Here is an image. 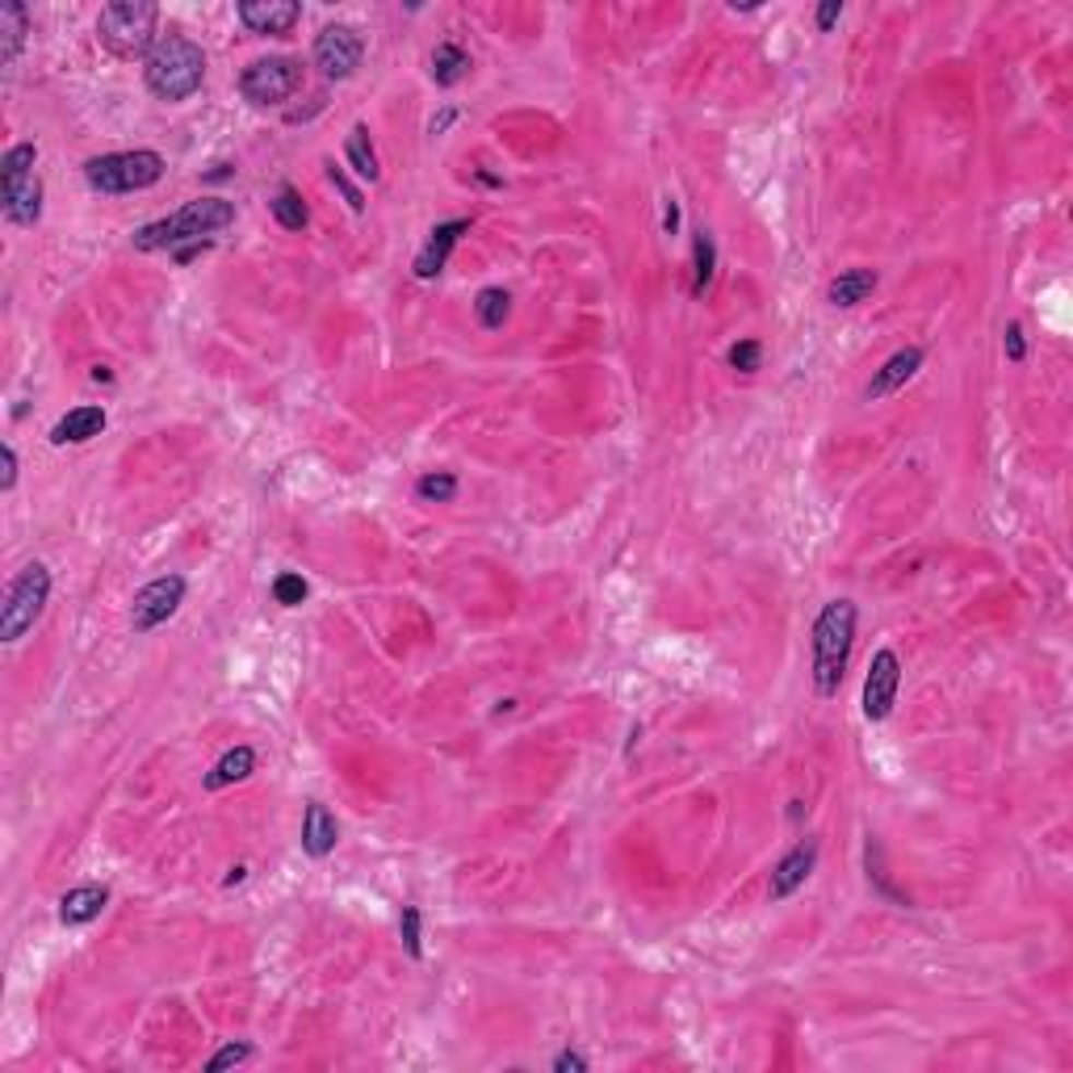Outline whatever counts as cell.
Here are the masks:
<instances>
[{
    "label": "cell",
    "instance_id": "obj_17",
    "mask_svg": "<svg viewBox=\"0 0 1073 1073\" xmlns=\"http://www.w3.org/2000/svg\"><path fill=\"white\" fill-rule=\"evenodd\" d=\"M105 432V411L101 407H72L63 420L50 428V445H89Z\"/></svg>",
    "mask_w": 1073,
    "mask_h": 1073
},
{
    "label": "cell",
    "instance_id": "obj_35",
    "mask_svg": "<svg viewBox=\"0 0 1073 1073\" xmlns=\"http://www.w3.org/2000/svg\"><path fill=\"white\" fill-rule=\"evenodd\" d=\"M553 1070H558V1073H587V1057H583V1052H571V1049L558 1052V1057H553Z\"/></svg>",
    "mask_w": 1073,
    "mask_h": 1073
},
{
    "label": "cell",
    "instance_id": "obj_4",
    "mask_svg": "<svg viewBox=\"0 0 1073 1073\" xmlns=\"http://www.w3.org/2000/svg\"><path fill=\"white\" fill-rule=\"evenodd\" d=\"M155 22H160V9L148 4V0H114V4L101 9L97 38L114 59H139V55L148 59L151 47L160 43Z\"/></svg>",
    "mask_w": 1073,
    "mask_h": 1073
},
{
    "label": "cell",
    "instance_id": "obj_34",
    "mask_svg": "<svg viewBox=\"0 0 1073 1073\" xmlns=\"http://www.w3.org/2000/svg\"><path fill=\"white\" fill-rule=\"evenodd\" d=\"M0 466H4V475H0V491L9 495V491L18 487V450H13V445H0Z\"/></svg>",
    "mask_w": 1073,
    "mask_h": 1073
},
{
    "label": "cell",
    "instance_id": "obj_19",
    "mask_svg": "<svg viewBox=\"0 0 1073 1073\" xmlns=\"http://www.w3.org/2000/svg\"><path fill=\"white\" fill-rule=\"evenodd\" d=\"M25 34H30V13L25 4H0V63L13 68L18 55L25 47Z\"/></svg>",
    "mask_w": 1073,
    "mask_h": 1073
},
{
    "label": "cell",
    "instance_id": "obj_22",
    "mask_svg": "<svg viewBox=\"0 0 1073 1073\" xmlns=\"http://www.w3.org/2000/svg\"><path fill=\"white\" fill-rule=\"evenodd\" d=\"M470 50L457 47V43H441V47L432 50V80L441 84V89H453V84H462L466 75H470Z\"/></svg>",
    "mask_w": 1073,
    "mask_h": 1073
},
{
    "label": "cell",
    "instance_id": "obj_32",
    "mask_svg": "<svg viewBox=\"0 0 1073 1073\" xmlns=\"http://www.w3.org/2000/svg\"><path fill=\"white\" fill-rule=\"evenodd\" d=\"M327 176H331V185H336V189L345 194V201H349L352 210L361 214V210H365V198H361V189H357V185H352L349 176H345V168H336V164H327Z\"/></svg>",
    "mask_w": 1073,
    "mask_h": 1073
},
{
    "label": "cell",
    "instance_id": "obj_28",
    "mask_svg": "<svg viewBox=\"0 0 1073 1073\" xmlns=\"http://www.w3.org/2000/svg\"><path fill=\"white\" fill-rule=\"evenodd\" d=\"M273 599L281 608H299L302 599H306V579L302 574H277L273 579Z\"/></svg>",
    "mask_w": 1073,
    "mask_h": 1073
},
{
    "label": "cell",
    "instance_id": "obj_26",
    "mask_svg": "<svg viewBox=\"0 0 1073 1073\" xmlns=\"http://www.w3.org/2000/svg\"><path fill=\"white\" fill-rule=\"evenodd\" d=\"M345 151H349V164L357 176H365V180H377V176H382V168H377V151H374V143H370V130H365V126H352L349 148Z\"/></svg>",
    "mask_w": 1073,
    "mask_h": 1073
},
{
    "label": "cell",
    "instance_id": "obj_30",
    "mask_svg": "<svg viewBox=\"0 0 1073 1073\" xmlns=\"http://www.w3.org/2000/svg\"><path fill=\"white\" fill-rule=\"evenodd\" d=\"M399 931H403V944H407V956H411V960H420L424 948H420V910H416V906H403Z\"/></svg>",
    "mask_w": 1073,
    "mask_h": 1073
},
{
    "label": "cell",
    "instance_id": "obj_7",
    "mask_svg": "<svg viewBox=\"0 0 1073 1073\" xmlns=\"http://www.w3.org/2000/svg\"><path fill=\"white\" fill-rule=\"evenodd\" d=\"M50 599V571L43 562H30L18 571V579L9 583V596L0 608V642H22L25 629H34V621L43 617Z\"/></svg>",
    "mask_w": 1073,
    "mask_h": 1073
},
{
    "label": "cell",
    "instance_id": "obj_27",
    "mask_svg": "<svg viewBox=\"0 0 1073 1073\" xmlns=\"http://www.w3.org/2000/svg\"><path fill=\"white\" fill-rule=\"evenodd\" d=\"M416 495L424 503H450L457 495V478L445 475V470H436V475H420L416 482Z\"/></svg>",
    "mask_w": 1073,
    "mask_h": 1073
},
{
    "label": "cell",
    "instance_id": "obj_24",
    "mask_svg": "<svg viewBox=\"0 0 1073 1073\" xmlns=\"http://www.w3.org/2000/svg\"><path fill=\"white\" fill-rule=\"evenodd\" d=\"M475 315L487 331H495V327H503L508 324V315H512V294L500 290V285H487V290L475 299Z\"/></svg>",
    "mask_w": 1073,
    "mask_h": 1073
},
{
    "label": "cell",
    "instance_id": "obj_37",
    "mask_svg": "<svg viewBox=\"0 0 1073 1073\" xmlns=\"http://www.w3.org/2000/svg\"><path fill=\"white\" fill-rule=\"evenodd\" d=\"M839 18H843V0H826L823 9H818V30L826 34V30L839 22Z\"/></svg>",
    "mask_w": 1073,
    "mask_h": 1073
},
{
    "label": "cell",
    "instance_id": "obj_33",
    "mask_svg": "<svg viewBox=\"0 0 1073 1073\" xmlns=\"http://www.w3.org/2000/svg\"><path fill=\"white\" fill-rule=\"evenodd\" d=\"M1002 349H1006V361H1024L1027 357V336H1024V324H1011L1006 327V336H1002Z\"/></svg>",
    "mask_w": 1073,
    "mask_h": 1073
},
{
    "label": "cell",
    "instance_id": "obj_1",
    "mask_svg": "<svg viewBox=\"0 0 1073 1073\" xmlns=\"http://www.w3.org/2000/svg\"><path fill=\"white\" fill-rule=\"evenodd\" d=\"M143 80L160 101H189L206 80V55L185 34H160L143 59Z\"/></svg>",
    "mask_w": 1073,
    "mask_h": 1073
},
{
    "label": "cell",
    "instance_id": "obj_6",
    "mask_svg": "<svg viewBox=\"0 0 1073 1073\" xmlns=\"http://www.w3.org/2000/svg\"><path fill=\"white\" fill-rule=\"evenodd\" d=\"M160 176H164V155L148 148L109 151L84 164V180L97 194H139V189H151Z\"/></svg>",
    "mask_w": 1073,
    "mask_h": 1073
},
{
    "label": "cell",
    "instance_id": "obj_5",
    "mask_svg": "<svg viewBox=\"0 0 1073 1073\" xmlns=\"http://www.w3.org/2000/svg\"><path fill=\"white\" fill-rule=\"evenodd\" d=\"M34 164H38L34 143H13L0 160V198H4L9 223L18 226H34L43 214V180L34 173Z\"/></svg>",
    "mask_w": 1073,
    "mask_h": 1073
},
{
    "label": "cell",
    "instance_id": "obj_21",
    "mask_svg": "<svg viewBox=\"0 0 1073 1073\" xmlns=\"http://www.w3.org/2000/svg\"><path fill=\"white\" fill-rule=\"evenodd\" d=\"M252 772H256V750H252V747H231L223 759H219V763L206 772V789H210V793H219V789H226V784L248 780Z\"/></svg>",
    "mask_w": 1073,
    "mask_h": 1073
},
{
    "label": "cell",
    "instance_id": "obj_25",
    "mask_svg": "<svg viewBox=\"0 0 1073 1073\" xmlns=\"http://www.w3.org/2000/svg\"><path fill=\"white\" fill-rule=\"evenodd\" d=\"M692 265H697L692 294L704 299V290L713 285V269H718V248H713V235H709V231H697V235H692Z\"/></svg>",
    "mask_w": 1073,
    "mask_h": 1073
},
{
    "label": "cell",
    "instance_id": "obj_2",
    "mask_svg": "<svg viewBox=\"0 0 1073 1073\" xmlns=\"http://www.w3.org/2000/svg\"><path fill=\"white\" fill-rule=\"evenodd\" d=\"M855 621H860V613L851 599H830L814 621V688H818V697H835L843 675H848Z\"/></svg>",
    "mask_w": 1073,
    "mask_h": 1073
},
{
    "label": "cell",
    "instance_id": "obj_36",
    "mask_svg": "<svg viewBox=\"0 0 1073 1073\" xmlns=\"http://www.w3.org/2000/svg\"><path fill=\"white\" fill-rule=\"evenodd\" d=\"M214 248V240H194V244H180V248H173V260L176 265H189V260H198L201 252H210Z\"/></svg>",
    "mask_w": 1073,
    "mask_h": 1073
},
{
    "label": "cell",
    "instance_id": "obj_13",
    "mask_svg": "<svg viewBox=\"0 0 1073 1073\" xmlns=\"http://www.w3.org/2000/svg\"><path fill=\"white\" fill-rule=\"evenodd\" d=\"M814 864H818V839H801L797 848L789 851V855H784V860L772 868V880H768V894H772V901L793 898L801 885L809 880Z\"/></svg>",
    "mask_w": 1073,
    "mask_h": 1073
},
{
    "label": "cell",
    "instance_id": "obj_39",
    "mask_svg": "<svg viewBox=\"0 0 1073 1073\" xmlns=\"http://www.w3.org/2000/svg\"><path fill=\"white\" fill-rule=\"evenodd\" d=\"M453 118H457V114H453V109H445V114H441V118H432V135H441V130H445V126H450Z\"/></svg>",
    "mask_w": 1073,
    "mask_h": 1073
},
{
    "label": "cell",
    "instance_id": "obj_15",
    "mask_svg": "<svg viewBox=\"0 0 1073 1073\" xmlns=\"http://www.w3.org/2000/svg\"><path fill=\"white\" fill-rule=\"evenodd\" d=\"M923 370V349L919 345H910V349H898L880 370L873 374V382L864 386V399L868 403H876V399H885V395H894V390H901L910 377L919 374Z\"/></svg>",
    "mask_w": 1073,
    "mask_h": 1073
},
{
    "label": "cell",
    "instance_id": "obj_20",
    "mask_svg": "<svg viewBox=\"0 0 1073 1073\" xmlns=\"http://www.w3.org/2000/svg\"><path fill=\"white\" fill-rule=\"evenodd\" d=\"M876 281H880V277H876L873 269H848V273H839L830 285H826V299H830V306L851 311V306H860V302L873 294Z\"/></svg>",
    "mask_w": 1073,
    "mask_h": 1073
},
{
    "label": "cell",
    "instance_id": "obj_11",
    "mask_svg": "<svg viewBox=\"0 0 1073 1073\" xmlns=\"http://www.w3.org/2000/svg\"><path fill=\"white\" fill-rule=\"evenodd\" d=\"M898 688H901V658L894 650H876L873 663H868V675H864V692H860V704H864V718L868 722H885L898 704Z\"/></svg>",
    "mask_w": 1073,
    "mask_h": 1073
},
{
    "label": "cell",
    "instance_id": "obj_8",
    "mask_svg": "<svg viewBox=\"0 0 1073 1073\" xmlns=\"http://www.w3.org/2000/svg\"><path fill=\"white\" fill-rule=\"evenodd\" d=\"M302 89V63L290 55H269V59H256L240 75V93L252 105H281Z\"/></svg>",
    "mask_w": 1073,
    "mask_h": 1073
},
{
    "label": "cell",
    "instance_id": "obj_23",
    "mask_svg": "<svg viewBox=\"0 0 1073 1073\" xmlns=\"http://www.w3.org/2000/svg\"><path fill=\"white\" fill-rule=\"evenodd\" d=\"M269 210H273V219L285 226V231H302L306 219H311V214H306V201H302V194L294 185H281L273 198H269Z\"/></svg>",
    "mask_w": 1073,
    "mask_h": 1073
},
{
    "label": "cell",
    "instance_id": "obj_9",
    "mask_svg": "<svg viewBox=\"0 0 1073 1073\" xmlns=\"http://www.w3.org/2000/svg\"><path fill=\"white\" fill-rule=\"evenodd\" d=\"M311 55H315V68H319L327 80H349V75H357L361 59H365V38L345 22L324 25V30L315 34V50H311Z\"/></svg>",
    "mask_w": 1073,
    "mask_h": 1073
},
{
    "label": "cell",
    "instance_id": "obj_10",
    "mask_svg": "<svg viewBox=\"0 0 1073 1073\" xmlns=\"http://www.w3.org/2000/svg\"><path fill=\"white\" fill-rule=\"evenodd\" d=\"M185 604V579L180 574H160L148 587H139L130 599V629L135 633H151L164 621H173L176 608Z\"/></svg>",
    "mask_w": 1073,
    "mask_h": 1073
},
{
    "label": "cell",
    "instance_id": "obj_31",
    "mask_svg": "<svg viewBox=\"0 0 1073 1073\" xmlns=\"http://www.w3.org/2000/svg\"><path fill=\"white\" fill-rule=\"evenodd\" d=\"M244 1061H252V1045H223V1049L206 1061V1070L219 1073V1070H231V1065H244Z\"/></svg>",
    "mask_w": 1073,
    "mask_h": 1073
},
{
    "label": "cell",
    "instance_id": "obj_40",
    "mask_svg": "<svg viewBox=\"0 0 1073 1073\" xmlns=\"http://www.w3.org/2000/svg\"><path fill=\"white\" fill-rule=\"evenodd\" d=\"M244 873H248V868H231V876H226V889H231V885H240V880H244Z\"/></svg>",
    "mask_w": 1073,
    "mask_h": 1073
},
{
    "label": "cell",
    "instance_id": "obj_16",
    "mask_svg": "<svg viewBox=\"0 0 1073 1073\" xmlns=\"http://www.w3.org/2000/svg\"><path fill=\"white\" fill-rule=\"evenodd\" d=\"M336 839H340V826L331 818V809H327L324 801H311L306 805V818H302V851L311 860H324V855L336 851Z\"/></svg>",
    "mask_w": 1073,
    "mask_h": 1073
},
{
    "label": "cell",
    "instance_id": "obj_14",
    "mask_svg": "<svg viewBox=\"0 0 1073 1073\" xmlns=\"http://www.w3.org/2000/svg\"><path fill=\"white\" fill-rule=\"evenodd\" d=\"M302 9L294 0H244L240 4V22L252 34H290L299 25Z\"/></svg>",
    "mask_w": 1073,
    "mask_h": 1073
},
{
    "label": "cell",
    "instance_id": "obj_29",
    "mask_svg": "<svg viewBox=\"0 0 1073 1073\" xmlns=\"http://www.w3.org/2000/svg\"><path fill=\"white\" fill-rule=\"evenodd\" d=\"M759 361H763V345H759V340H738V345L730 349V365H734L738 374H755Z\"/></svg>",
    "mask_w": 1073,
    "mask_h": 1073
},
{
    "label": "cell",
    "instance_id": "obj_3",
    "mask_svg": "<svg viewBox=\"0 0 1073 1073\" xmlns=\"http://www.w3.org/2000/svg\"><path fill=\"white\" fill-rule=\"evenodd\" d=\"M235 223V206L226 198H198L189 206H180L176 214L148 223L143 231H135V248L139 252H160V248H180V244H194V240H214L219 231Z\"/></svg>",
    "mask_w": 1073,
    "mask_h": 1073
},
{
    "label": "cell",
    "instance_id": "obj_12",
    "mask_svg": "<svg viewBox=\"0 0 1073 1073\" xmlns=\"http://www.w3.org/2000/svg\"><path fill=\"white\" fill-rule=\"evenodd\" d=\"M466 231H470V219H450V223L432 226L424 240V248L416 256V277H420V281H432V277L445 273L453 248H457V240H462Z\"/></svg>",
    "mask_w": 1073,
    "mask_h": 1073
},
{
    "label": "cell",
    "instance_id": "obj_18",
    "mask_svg": "<svg viewBox=\"0 0 1073 1073\" xmlns=\"http://www.w3.org/2000/svg\"><path fill=\"white\" fill-rule=\"evenodd\" d=\"M109 906V889L105 885H80V889H68L63 901H59V923L63 926H84L101 919V910Z\"/></svg>",
    "mask_w": 1073,
    "mask_h": 1073
},
{
    "label": "cell",
    "instance_id": "obj_38",
    "mask_svg": "<svg viewBox=\"0 0 1073 1073\" xmlns=\"http://www.w3.org/2000/svg\"><path fill=\"white\" fill-rule=\"evenodd\" d=\"M663 226H667V235H675V226H679V206H675V198L663 201Z\"/></svg>",
    "mask_w": 1073,
    "mask_h": 1073
}]
</instances>
